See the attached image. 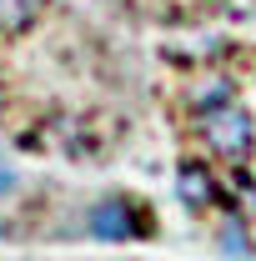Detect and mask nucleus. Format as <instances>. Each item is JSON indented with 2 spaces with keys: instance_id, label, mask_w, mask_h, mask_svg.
Instances as JSON below:
<instances>
[{
  "instance_id": "5",
  "label": "nucleus",
  "mask_w": 256,
  "mask_h": 261,
  "mask_svg": "<svg viewBox=\"0 0 256 261\" xmlns=\"http://www.w3.org/2000/svg\"><path fill=\"white\" fill-rule=\"evenodd\" d=\"M226 100H231V86H226V81H206L201 91H191L196 111H216V106H226Z\"/></svg>"
},
{
  "instance_id": "2",
  "label": "nucleus",
  "mask_w": 256,
  "mask_h": 261,
  "mask_svg": "<svg viewBox=\"0 0 256 261\" xmlns=\"http://www.w3.org/2000/svg\"><path fill=\"white\" fill-rule=\"evenodd\" d=\"M86 226H91L96 241H136V236L146 231V221L136 216V201H126V196H106V201L91 206Z\"/></svg>"
},
{
  "instance_id": "3",
  "label": "nucleus",
  "mask_w": 256,
  "mask_h": 261,
  "mask_svg": "<svg viewBox=\"0 0 256 261\" xmlns=\"http://www.w3.org/2000/svg\"><path fill=\"white\" fill-rule=\"evenodd\" d=\"M176 191H181L186 206H211V201H216V181H211V171H206V166H181Z\"/></svg>"
},
{
  "instance_id": "6",
  "label": "nucleus",
  "mask_w": 256,
  "mask_h": 261,
  "mask_svg": "<svg viewBox=\"0 0 256 261\" xmlns=\"http://www.w3.org/2000/svg\"><path fill=\"white\" fill-rule=\"evenodd\" d=\"M15 181H20V176H15L10 166H0V196H5V191H15Z\"/></svg>"
},
{
  "instance_id": "1",
  "label": "nucleus",
  "mask_w": 256,
  "mask_h": 261,
  "mask_svg": "<svg viewBox=\"0 0 256 261\" xmlns=\"http://www.w3.org/2000/svg\"><path fill=\"white\" fill-rule=\"evenodd\" d=\"M201 136H206V146L221 156V161H246L251 156V116L236 106V100H226L216 111H201Z\"/></svg>"
},
{
  "instance_id": "4",
  "label": "nucleus",
  "mask_w": 256,
  "mask_h": 261,
  "mask_svg": "<svg viewBox=\"0 0 256 261\" xmlns=\"http://www.w3.org/2000/svg\"><path fill=\"white\" fill-rule=\"evenodd\" d=\"M221 251L231 261H246V256H251V241H246V226H241V221H226V226H221Z\"/></svg>"
}]
</instances>
